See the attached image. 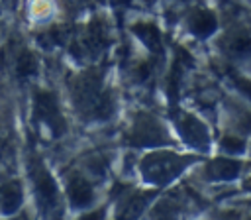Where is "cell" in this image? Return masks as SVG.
<instances>
[{
	"instance_id": "cell-1",
	"label": "cell",
	"mask_w": 251,
	"mask_h": 220,
	"mask_svg": "<svg viewBox=\"0 0 251 220\" xmlns=\"http://www.w3.org/2000/svg\"><path fill=\"white\" fill-rule=\"evenodd\" d=\"M188 163H190V157H182L173 151H157L143 157L139 163V169L147 181L155 185H167L175 177H178Z\"/></svg>"
},
{
	"instance_id": "cell-2",
	"label": "cell",
	"mask_w": 251,
	"mask_h": 220,
	"mask_svg": "<svg viewBox=\"0 0 251 220\" xmlns=\"http://www.w3.org/2000/svg\"><path fill=\"white\" fill-rule=\"evenodd\" d=\"M167 139H169L167 132L155 118L143 112L135 116L131 134H129V141L133 145H161V143H167Z\"/></svg>"
},
{
	"instance_id": "cell-3",
	"label": "cell",
	"mask_w": 251,
	"mask_h": 220,
	"mask_svg": "<svg viewBox=\"0 0 251 220\" xmlns=\"http://www.w3.org/2000/svg\"><path fill=\"white\" fill-rule=\"evenodd\" d=\"M35 112L39 116V120H43L51 132L55 136H61L65 132V120L59 112V106H57V100L51 92L47 90H39L35 94Z\"/></svg>"
},
{
	"instance_id": "cell-4",
	"label": "cell",
	"mask_w": 251,
	"mask_h": 220,
	"mask_svg": "<svg viewBox=\"0 0 251 220\" xmlns=\"http://www.w3.org/2000/svg\"><path fill=\"white\" fill-rule=\"evenodd\" d=\"M176 128H178L182 139L188 141L192 147H198V149H206L208 147V132H206V126L196 116L182 114L176 120Z\"/></svg>"
},
{
	"instance_id": "cell-5",
	"label": "cell",
	"mask_w": 251,
	"mask_h": 220,
	"mask_svg": "<svg viewBox=\"0 0 251 220\" xmlns=\"http://www.w3.org/2000/svg\"><path fill=\"white\" fill-rule=\"evenodd\" d=\"M33 177H35V192H37L39 204L45 210L55 208L57 206V185H55L53 177L43 167H37L33 171Z\"/></svg>"
},
{
	"instance_id": "cell-6",
	"label": "cell",
	"mask_w": 251,
	"mask_h": 220,
	"mask_svg": "<svg viewBox=\"0 0 251 220\" xmlns=\"http://www.w3.org/2000/svg\"><path fill=\"white\" fill-rule=\"evenodd\" d=\"M188 28L196 37H208L216 31L218 28V18L210 10H194L188 16Z\"/></svg>"
},
{
	"instance_id": "cell-7",
	"label": "cell",
	"mask_w": 251,
	"mask_h": 220,
	"mask_svg": "<svg viewBox=\"0 0 251 220\" xmlns=\"http://www.w3.org/2000/svg\"><path fill=\"white\" fill-rule=\"evenodd\" d=\"M241 169L239 159H226V157H218L212 159L206 167V177L212 181H229L233 177H237Z\"/></svg>"
},
{
	"instance_id": "cell-8",
	"label": "cell",
	"mask_w": 251,
	"mask_h": 220,
	"mask_svg": "<svg viewBox=\"0 0 251 220\" xmlns=\"http://www.w3.org/2000/svg\"><path fill=\"white\" fill-rule=\"evenodd\" d=\"M67 192H69V198L75 206L82 208V206H88L94 198V192H92V187L86 179L82 177H73L69 181V187H67Z\"/></svg>"
},
{
	"instance_id": "cell-9",
	"label": "cell",
	"mask_w": 251,
	"mask_h": 220,
	"mask_svg": "<svg viewBox=\"0 0 251 220\" xmlns=\"http://www.w3.org/2000/svg\"><path fill=\"white\" fill-rule=\"evenodd\" d=\"M133 33L145 43V47L149 51L159 53L163 49V45H161V31L157 29V26L147 24V22H141V24H135L133 26Z\"/></svg>"
},
{
	"instance_id": "cell-10",
	"label": "cell",
	"mask_w": 251,
	"mask_h": 220,
	"mask_svg": "<svg viewBox=\"0 0 251 220\" xmlns=\"http://www.w3.org/2000/svg\"><path fill=\"white\" fill-rule=\"evenodd\" d=\"M22 204V189L16 181H10L0 187V206L6 214H12Z\"/></svg>"
},
{
	"instance_id": "cell-11",
	"label": "cell",
	"mask_w": 251,
	"mask_h": 220,
	"mask_svg": "<svg viewBox=\"0 0 251 220\" xmlns=\"http://www.w3.org/2000/svg\"><path fill=\"white\" fill-rule=\"evenodd\" d=\"M222 45H224L226 53H229L233 57H243V55L251 53V37L247 33H229L222 39Z\"/></svg>"
},
{
	"instance_id": "cell-12",
	"label": "cell",
	"mask_w": 251,
	"mask_h": 220,
	"mask_svg": "<svg viewBox=\"0 0 251 220\" xmlns=\"http://www.w3.org/2000/svg\"><path fill=\"white\" fill-rule=\"evenodd\" d=\"M16 71H18V77H22V79L35 75V71H37V61H35V55H33L31 51L24 49V51L18 55V61H16Z\"/></svg>"
},
{
	"instance_id": "cell-13",
	"label": "cell",
	"mask_w": 251,
	"mask_h": 220,
	"mask_svg": "<svg viewBox=\"0 0 251 220\" xmlns=\"http://www.w3.org/2000/svg\"><path fill=\"white\" fill-rule=\"evenodd\" d=\"M153 196H155V192H137V194H133V196L127 200V204H126L124 216H139V212L145 208V204H147Z\"/></svg>"
},
{
	"instance_id": "cell-14",
	"label": "cell",
	"mask_w": 251,
	"mask_h": 220,
	"mask_svg": "<svg viewBox=\"0 0 251 220\" xmlns=\"http://www.w3.org/2000/svg\"><path fill=\"white\" fill-rule=\"evenodd\" d=\"M222 147H224L227 153H231V155H239V153L245 151L243 139H239V138H235V136H226V138L222 139Z\"/></svg>"
},
{
	"instance_id": "cell-15",
	"label": "cell",
	"mask_w": 251,
	"mask_h": 220,
	"mask_svg": "<svg viewBox=\"0 0 251 220\" xmlns=\"http://www.w3.org/2000/svg\"><path fill=\"white\" fill-rule=\"evenodd\" d=\"M235 84L251 98V81H247V79H239V77H235Z\"/></svg>"
},
{
	"instance_id": "cell-16",
	"label": "cell",
	"mask_w": 251,
	"mask_h": 220,
	"mask_svg": "<svg viewBox=\"0 0 251 220\" xmlns=\"http://www.w3.org/2000/svg\"><path fill=\"white\" fill-rule=\"evenodd\" d=\"M245 185H247V187H251V179H249V181H247V183H245Z\"/></svg>"
}]
</instances>
